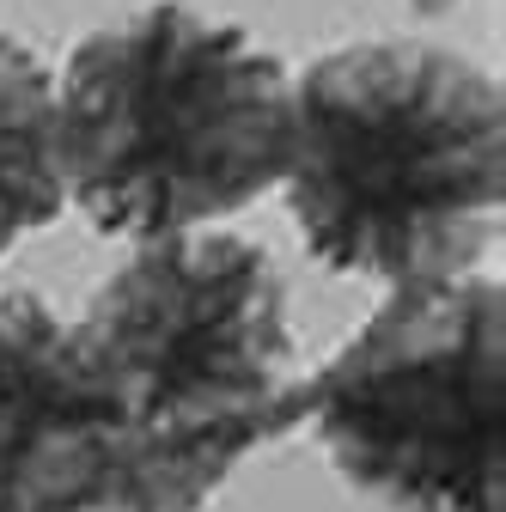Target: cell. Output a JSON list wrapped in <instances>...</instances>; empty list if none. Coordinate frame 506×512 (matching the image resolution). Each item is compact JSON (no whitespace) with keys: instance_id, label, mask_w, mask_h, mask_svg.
I'll return each mask as SVG.
<instances>
[{"instance_id":"6da1fadb","label":"cell","mask_w":506,"mask_h":512,"mask_svg":"<svg viewBox=\"0 0 506 512\" xmlns=\"http://www.w3.org/2000/svg\"><path fill=\"white\" fill-rule=\"evenodd\" d=\"M287 214L324 269L372 281L476 275L500 238V80L427 37L342 43L293 74Z\"/></svg>"},{"instance_id":"7a4b0ae2","label":"cell","mask_w":506,"mask_h":512,"mask_svg":"<svg viewBox=\"0 0 506 512\" xmlns=\"http://www.w3.org/2000/svg\"><path fill=\"white\" fill-rule=\"evenodd\" d=\"M80 330L122 403L104 512H202L250 452L305 427L281 269L226 226L129 244Z\"/></svg>"},{"instance_id":"3957f363","label":"cell","mask_w":506,"mask_h":512,"mask_svg":"<svg viewBox=\"0 0 506 512\" xmlns=\"http://www.w3.org/2000/svg\"><path fill=\"white\" fill-rule=\"evenodd\" d=\"M287 128V61L189 0L86 31L55 80L61 189L129 244L250 208L287 177Z\"/></svg>"},{"instance_id":"277c9868","label":"cell","mask_w":506,"mask_h":512,"mask_svg":"<svg viewBox=\"0 0 506 512\" xmlns=\"http://www.w3.org/2000/svg\"><path fill=\"white\" fill-rule=\"evenodd\" d=\"M305 427L348 488L391 512H506L500 275L391 287L305 378Z\"/></svg>"},{"instance_id":"5b68a950","label":"cell","mask_w":506,"mask_h":512,"mask_svg":"<svg viewBox=\"0 0 506 512\" xmlns=\"http://www.w3.org/2000/svg\"><path fill=\"white\" fill-rule=\"evenodd\" d=\"M122 403L80 324L43 293H0V512H104Z\"/></svg>"},{"instance_id":"8992f818","label":"cell","mask_w":506,"mask_h":512,"mask_svg":"<svg viewBox=\"0 0 506 512\" xmlns=\"http://www.w3.org/2000/svg\"><path fill=\"white\" fill-rule=\"evenodd\" d=\"M68 208L55 165V80L31 43L0 31V256Z\"/></svg>"}]
</instances>
